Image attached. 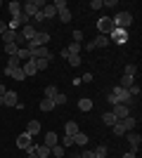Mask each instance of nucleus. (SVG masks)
Masks as SVG:
<instances>
[{"mask_svg":"<svg viewBox=\"0 0 142 158\" xmlns=\"http://www.w3.org/2000/svg\"><path fill=\"white\" fill-rule=\"evenodd\" d=\"M52 102H54V106H64V104H67V94H64V92H57L52 97Z\"/></svg>","mask_w":142,"mask_h":158,"instance_id":"obj_28","label":"nucleus"},{"mask_svg":"<svg viewBox=\"0 0 142 158\" xmlns=\"http://www.w3.org/2000/svg\"><path fill=\"white\" fill-rule=\"evenodd\" d=\"M111 130H114V135H116V137H123V135H126V127L121 125V120H118L116 125H111Z\"/></svg>","mask_w":142,"mask_h":158,"instance_id":"obj_32","label":"nucleus"},{"mask_svg":"<svg viewBox=\"0 0 142 158\" xmlns=\"http://www.w3.org/2000/svg\"><path fill=\"white\" fill-rule=\"evenodd\" d=\"M12 78H14V80H19V83H21V80L26 78V76H24V71H21V69H17V71L12 73Z\"/></svg>","mask_w":142,"mask_h":158,"instance_id":"obj_40","label":"nucleus"},{"mask_svg":"<svg viewBox=\"0 0 142 158\" xmlns=\"http://www.w3.org/2000/svg\"><path fill=\"white\" fill-rule=\"evenodd\" d=\"M43 144H45L47 149H52L54 144H59V137H57V132H47L45 139H43Z\"/></svg>","mask_w":142,"mask_h":158,"instance_id":"obj_13","label":"nucleus"},{"mask_svg":"<svg viewBox=\"0 0 142 158\" xmlns=\"http://www.w3.org/2000/svg\"><path fill=\"white\" fill-rule=\"evenodd\" d=\"M14 38H17V31H10V28H7V31L2 33V40H5V45H7V43H14Z\"/></svg>","mask_w":142,"mask_h":158,"instance_id":"obj_30","label":"nucleus"},{"mask_svg":"<svg viewBox=\"0 0 142 158\" xmlns=\"http://www.w3.org/2000/svg\"><path fill=\"white\" fill-rule=\"evenodd\" d=\"M78 109L81 111H93V99H88V97L78 99Z\"/></svg>","mask_w":142,"mask_h":158,"instance_id":"obj_21","label":"nucleus"},{"mask_svg":"<svg viewBox=\"0 0 142 158\" xmlns=\"http://www.w3.org/2000/svg\"><path fill=\"white\" fill-rule=\"evenodd\" d=\"M88 142H90V139H88V135H85V132H76V135H74V144L85 146Z\"/></svg>","mask_w":142,"mask_h":158,"instance_id":"obj_17","label":"nucleus"},{"mask_svg":"<svg viewBox=\"0 0 142 158\" xmlns=\"http://www.w3.org/2000/svg\"><path fill=\"white\" fill-rule=\"evenodd\" d=\"M107 153H109L107 144H100L97 149H95V158H107Z\"/></svg>","mask_w":142,"mask_h":158,"instance_id":"obj_29","label":"nucleus"},{"mask_svg":"<svg viewBox=\"0 0 142 158\" xmlns=\"http://www.w3.org/2000/svg\"><path fill=\"white\" fill-rule=\"evenodd\" d=\"M121 158H137V156H135V153H133V151H128V153H123Z\"/></svg>","mask_w":142,"mask_h":158,"instance_id":"obj_49","label":"nucleus"},{"mask_svg":"<svg viewBox=\"0 0 142 158\" xmlns=\"http://www.w3.org/2000/svg\"><path fill=\"white\" fill-rule=\"evenodd\" d=\"M17 69H21L19 57H10V59H7V66H5V71H2V73H5V76H12Z\"/></svg>","mask_w":142,"mask_h":158,"instance_id":"obj_9","label":"nucleus"},{"mask_svg":"<svg viewBox=\"0 0 142 158\" xmlns=\"http://www.w3.org/2000/svg\"><path fill=\"white\" fill-rule=\"evenodd\" d=\"M97 28H100L102 35H109V33L114 31V21H111V17H102V19L97 21Z\"/></svg>","mask_w":142,"mask_h":158,"instance_id":"obj_4","label":"nucleus"},{"mask_svg":"<svg viewBox=\"0 0 142 158\" xmlns=\"http://www.w3.org/2000/svg\"><path fill=\"white\" fill-rule=\"evenodd\" d=\"M118 85H121L123 90H130V87L135 85V76H123V78H121V83H118Z\"/></svg>","mask_w":142,"mask_h":158,"instance_id":"obj_18","label":"nucleus"},{"mask_svg":"<svg viewBox=\"0 0 142 158\" xmlns=\"http://www.w3.org/2000/svg\"><path fill=\"white\" fill-rule=\"evenodd\" d=\"M93 80V73H83V78H81V83H90Z\"/></svg>","mask_w":142,"mask_h":158,"instance_id":"obj_44","label":"nucleus"},{"mask_svg":"<svg viewBox=\"0 0 142 158\" xmlns=\"http://www.w3.org/2000/svg\"><path fill=\"white\" fill-rule=\"evenodd\" d=\"M135 73H137V66H135V64H128V66H126V73H123V76H135Z\"/></svg>","mask_w":142,"mask_h":158,"instance_id":"obj_39","label":"nucleus"},{"mask_svg":"<svg viewBox=\"0 0 142 158\" xmlns=\"http://www.w3.org/2000/svg\"><path fill=\"white\" fill-rule=\"evenodd\" d=\"M111 21H114V28L128 31V26L133 24V14H130V12H118L116 17H111Z\"/></svg>","mask_w":142,"mask_h":158,"instance_id":"obj_2","label":"nucleus"},{"mask_svg":"<svg viewBox=\"0 0 142 158\" xmlns=\"http://www.w3.org/2000/svg\"><path fill=\"white\" fill-rule=\"evenodd\" d=\"M109 40H114V43L123 45V43L128 40V31H123V28H114V31L109 33Z\"/></svg>","mask_w":142,"mask_h":158,"instance_id":"obj_6","label":"nucleus"},{"mask_svg":"<svg viewBox=\"0 0 142 158\" xmlns=\"http://www.w3.org/2000/svg\"><path fill=\"white\" fill-rule=\"evenodd\" d=\"M83 40V33L81 31H74V43H81Z\"/></svg>","mask_w":142,"mask_h":158,"instance_id":"obj_43","label":"nucleus"},{"mask_svg":"<svg viewBox=\"0 0 142 158\" xmlns=\"http://www.w3.org/2000/svg\"><path fill=\"white\" fill-rule=\"evenodd\" d=\"M0 10H2V2H0Z\"/></svg>","mask_w":142,"mask_h":158,"instance_id":"obj_52","label":"nucleus"},{"mask_svg":"<svg viewBox=\"0 0 142 158\" xmlns=\"http://www.w3.org/2000/svg\"><path fill=\"white\" fill-rule=\"evenodd\" d=\"M7 10H10V14H12V17H17V14H21V2L12 0V2L7 5Z\"/></svg>","mask_w":142,"mask_h":158,"instance_id":"obj_22","label":"nucleus"},{"mask_svg":"<svg viewBox=\"0 0 142 158\" xmlns=\"http://www.w3.org/2000/svg\"><path fill=\"white\" fill-rule=\"evenodd\" d=\"M38 40H41L43 45H47V43H50V33H45V31H38Z\"/></svg>","mask_w":142,"mask_h":158,"instance_id":"obj_38","label":"nucleus"},{"mask_svg":"<svg viewBox=\"0 0 142 158\" xmlns=\"http://www.w3.org/2000/svg\"><path fill=\"white\" fill-rule=\"evenodd\" d=\"M31 135H26V132H21L19 137H17V146H19V149H24V151H28V149H31V146H33V142H31Z\"/></svg>","mask_w":142,"mask_h":158,"instance_id":"obj_7","label":"nucleus"},{"mask_svg":"<svg viewBox=\"0 0 142 158\" xmlns=\"http://www.w3.org/2000/svg\"><path fill=\"white\" fill-rule=\"evenodd\" d=\"M50 153L57 156V158H64V146H62V144H54L52 149H50Z\"/></svg>","mask_w":142,"mask_h":158,"instance_id":"obj_31","label":"nucleus"},{"mask_svg":"<svg viewBox=\"0 0 142 158\" xmlns=\"http://www.w3.org/2000/svg\"><path fill=\"white\" fill-rule=\"evenodd\" d=\"M111 94H114V97H116V102H118V104L128 106V109H130V106H133V104H135V99L130 97V92H128V90H123L121 85H116L114 90H111Z\"/></svg>","mask_w":142,"mask_h":158,"instance_id":"obj_1","label":"nucleus"},{"mask_svg":"<svg viewBox=\"0 0 142 158\" xmlns=\"http://www.w3.org/2000/svg\"><path fill=\"white\" fill-rule=\"evenodd\" d=\"M2 99H5V106H17V102H19V99H17V92H12V90H7Z\"/></svg>","mask_w":142,"mask_h":158,"instance_id":"obj_14","label":"nucleus"},{"mask_svg":"<svg viewBox=\"0 0 142 158\" xmlns=\"http://www.w3.org/2000/svg\"><path fill=\"white\" fill-rule=\"evenodd\" d=\"M33 64H36V69H38V71H45L47 66H50V61H47V59H33Z\"/></svg>","mask_w":142,"mask_h":158,"instance_id":"obj_33","label":"nucleus"},{"mask_svg":"<svg viewBox=\"0 0 142 158\" xmlns=\"http://www.w3.org/2000/svg\"><path fill=\"white\" fill-rule=\"evenodd\" d=\"M43 17H45V19H52V17H57V10H54L52 2H50V5L45 2V7H43Z\"/></svg>","mask_w":142,"mask_h":158,"instance_id":"obj_19","label":"nucleus"},{"mask_svg":"<svg viewBox=\"0 0 142 158\" xmlns=\"http://www.w3.org/2000/svg\"><path fill=\"white\" fill-rule=\"evenodd\" d=\"M109 43H111V40H109V35H102V33H100V35H97L95 40H90L88 45H85V50H95V47H107Z\"/></svg>","mask_w":142,"mask_h":158,"instance_id":"obj_5","label":"nucleus"},{"mask_svg":"<svg viewBox=\"0 0 142 158\" xmlns=\"http://www.w3.org/2000/svg\"><path fill=\"white\" fill-rule=\"evenodd\" d=\"M5 92H7V90H5V85L0 83V97H5Z\"/></svg>","mask_w":142,"mask_h":158,"instance_id":"obj_50","label":"nucleus"},{"mask_svg":"<svg viewBox=\"0 0 142 158\" xmlns=\"http://www.w3.org/2000/svg\"><path fill=\"white\" fill-rule=\"evenodd\" d=\"M102 123L111 127V125H116V123H118V118H116V116H114L111 111H107V113H102Z\"/></svg>","mask_w":142,"mask_h":158,"instance_id":"obj_15","label":"nucleus"},{"mask_svg":"<svg viewBox=\"0 0 142 158\" xmlns=\"http://www.w3.org/2000/svg\"><path fill=\"white\" fill-rule=\"evenodd\" d=\"M62 146H64V149H69V146H74V137H69V135H64V137H62Z\"/></svg>","mask_w":142,"mask_h":158,"instance_id":"obj_37","label":"nucleus"},{"mask_svg":"<svg viewBox=\"0 0 142 158\" xmlns=\"http://www.w3.org/2000/svg\"><path fill=\"white\" fill-rule=\"evenodd\" d=\"M107 102H109V104H111V106H114V104H118V102H116V97H114V94H111V92L107 94Z\"/></svg>","mask_w":142,"mask_h":158,"instance_id":"obj_45","label":"nucleus"},{"mask_svg":"<svg viewBox=\"0 0 142 158\" xmlns=\"http://www.w3.org/2000/svg\"><path fill=\"white\" fill-rule=\"evenodd\" d=\"M69 66H81V54H69Z\"/></svg>","mask_w":142,"mask_h":158,"instance_id":"obj_36","label":"nucleus"},{"mask_svg":"<svg viewBox=\"0 0 142 158\" xmlns=\"http://www.w3.org/2000/svg\"><path fill=\"white\" fill-rule=\"evenodd\" d=\"M69 54H81V43H71V45L67 47Z\"/></svg>","mask_w":142,"mask_h":158,"instance_id":"obj_34","label":"nucleus"},{"mask_svg":"<svg viewBox=\"0 0 142 158\" xmlns=\"http://www.w3.org/2000/svg\"><path fill=\"white\" fill-rule=\"evenodd\" d=\"M88 7H90V10H102V0H93Z\"/></svg>","mask_w":142,"mask_h":158,"instance_id":"obj_42","label":"nucleus"},{"mask_svg":"<svg viewBox=\"0 0 142 158\" xmlns=\"http://www.w3.org/2000/svg\"><path fill=\"white\" fill-rule=\"evenodd\" d=\"M21 71H24V76H36V73H38V69H36V64H33V59H28V61H24V64H21Z\"/></svg>","mask_w":142,"mask_h":158,"instance_id":"obj_12","label":"nucleus"},{"mask_svg":"<svg viewBox=\"0 0 142 158\" xmlns=\"http://www.w3.org/2000/svg\"><path fill=\"white\" fill-rule=\"evenodd\" d=\"M76 132H81L78 123H74V120H69V123H67V135H69V137H74Z\"/></svg>","mask_w":142,"mask_h":158,"instance_id":"obj_25","label":"nucleus"},{"mask_svg":"<svg viewBox=\"0 0 142 158\" xmlns=\"http://www.w3.org/2000/svg\"><path fill=\"white\" fill-rule=\"evenodd\" d=\"M78 158H83V156H78Z\"/></svg>","mask_w":142,"mask_h":158,"instance_id":"obj_53","label":"nucleus"},{"mask_svg":"<svg viewBox=\"0 0 142 158\" xmlns=\"http://www.w3.org/2000/svg\"><path fill=\"white\" fill-rule=\"evenodd\" d=\"M33 21H45V17H43V10L38 14H33Z\"/></svg>","mask_w":142,"mask_h":158,"instance_id":"obj_46","label":"nucleus"},{"mask_svg":"<svg viewBox=\"0 0 142 158\" xmlns=\"http://www.w3.org/2000/svg\"><path fill=\"white\" fill-rule=\"evenodd\" d=\"M5 31H7V24H5V21H0V35H2Z\"/></svg>","mask_w":142,"mask_h":158,"instance_id":"obj_48","label":"nucleus"},{"mask_svg":"<svg viewBox=\"0 0 142 158\" xmlns=\"http://www.w3.org/2000/svg\"><path fill=\"white\" fill-rule=\"evenodd\" d=\"M57 92H59V90H57L54 85H47V87H45V99H52Z\"/></svg>","mask_w":142,"mask_h":158,"instance_id":"obj_35","label":"nucleus"},{"mask_svg":"<svg viewBox=\"0 0 142 158\" xmlns=\"http://www.w3.org/2000/svg\"><path fill=\"white\" fill-rule=\"evenodd\" d=\"M126 139H128V144H130V151L135 153L137 149H140V142H142V137L137 135V132H126Z\"/></svg>","mask_w":142,"mask_h":158,"instance_id":"obj_8","label":"nucleus"},{"mask_svg":"<svg viewBox=\"0 0 142 158\" xmlns=\"http://www.w3.org/2000/svg\"><path fill=\"white\" fill-rule=\"evenodd\" d=\"M111 113H114L118 120H123V118H128V116H130V109H128V106H123V104H114Z\"/></svg>","mask_w":142,"mask_h":158,"instance_id":"obj_10","label":"nucleus"},{"mask_svg":"<svg viewBox=\"0 0 142 158\" xmlns=\"http://www.w3.org/2000/svg\"><path fill=\"white\" fill-rule=\"evenodd\" d=\"M57 17H59V19L67 24V21H71V10H69V7H64V10H57Z\"/></svg>","mask_w":142,"mask_h":158,"instance_id":"obj_24","label":"nucleus"},{"mask_svg":"<svg viewBox=\"0 0 142 158\" xmlns=\"http://www.w3.org/2000/svg\"><path fill=\"white\" fill-rule=\"evenodd\" d=\"M19 33L24 35V40L28 43V40H33L36 35H38V28H36V26H31V24H26V26H24V31H19Z\"/></svg>","mask_w":142,"mask_h":158,"instance_id":"obj_11","label":"nucleus"},{"mask_svg":"<svg viewBox=\"0 0 142 158\" xmlns=\"http://www.w3.org/2000/svg\"><path fill=\"white\" fill-rule=\"evenodd\" d=\"M135 123H137V120L133 118V116H128V118H123V120H121V125L126 127V132H133V130H135Z\"/></svg>","mask_w":142,"mask_h":158,"instance_id":"obj_20","label":"nucleus"},{"mask_svg":"<svg viewBox=\"0 0 142 158\" xmlns=\"http://www.w3.org/2000/svg\"><path fill=\"white\" fill-rule=\"evenodd\" d=\"M5 52L10 54V57H17V52H19V45H17V43H7V45H5Z\"/></svg>","mask_w":142,"mask_h":158,"instance_id":"obj_27","label":"nucleus"},{"mask_svg":"<svg viewBox=\"0 0 142 158\" xmlns=\"http://www.w3.org/2000/svg\"><path fill=\"white\" fill-rule=\"evenodd\" d=\"M52 109H54V102H52V99H45V97H43V102H41V111L47 113V111H52Z\"/></svg>","mask_w":142,"mask_h":158,"instance_id":"obj_26","label":"nucleus"},{"mask_svg":"<svg viewBox=\"0 0 142 158\" xmlns=\"http://www.w3.org/2000/svg\"><path fill=\"white\" fill-rule=\"evenodd\" d=\"M43 7H45V2H43V0H28V2H24V5H21V12L26 14V17H33V14L41 12Z\"/></svg>","mask_w":142,"mask_h":158,"instance_id":"obj_3","label":"nucleus"},{"mask_svg":"<svg viewBox=\"0 0 142 158\" xmlns=\"http://www.w3.org/2000/svg\"><path fill=\"white\" fill-rule=\"evenodd\" d=\"M26 158H38V156H36V151H33V146H31V149L26 151Z\"/></svg>","mask_w":142,"mask_h":158,"instance_id":"obj_47","label":"nucleus"},{"mask_svg":"<svg viewBox=\"0 0 142 158\" xmlns=\"http://www.w3.org/2000/svg\"><path fill=\"white\" fill-rule=\"evenodd\" d=\"M38 132H41V123H38V120H28L26 135H31V137H33V135H38Z\"/></svg>","mask_w":142,"mask_h":158,"instance_id":"obj_16","label":"nucleus"},{"mask_svg":"<svg viewBox=\"0 0 142 158\" xmlns=\"http://www.w3.org/2000/svg\"><path fill=\"white\" fill-rule=\"evenodd\" d=\"M0 106H5V99H2V97H0Z\"/></svg>","mask_w":142,"mask_h":158,"instance_id":"obj_51","label":"nucleus"},{"mask_svg":"<svg viewBox=\"0 0 142 158\" xmlns=\"http://www.w3.org/2000/svg\"><path fill=\"white\" fill-rule=\"evenodd\" d=\"M33 151H36V156H38V158H47V156H50V149H47L45 144H41V146H33Z\"/></svg>","mask_w":142,"mask_h":158,"instance_id":"obj_23","label":"nucleus"},{"mask_svg":"<svg viewBox=\"0 0 142 158\" xmlns=\"http://www.w3.org/2000/svg\"><path fill=\"white\" fill-rule=\"evenodd\" d=\"M128 92H130V97H133V99H135V97H140V85H133V87L128 90Z\"/></svg>","mask_w":142,"mask_h":158,"instance_id":"obj_41","label":"nucleus"}]
</instances>
